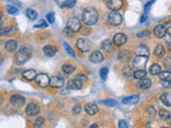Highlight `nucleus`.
Returning <instances> with one entry per match:
<instances>
[{
  "instance_id": "4468645a",
  "label": "nucleus",
  "mask_w": 171,
  "mask_h": 128,
  "mask_svg": "<svg viewBox=\"0 0 171 128\" xmlns=\"http://www.w3.org/2000/svg\"><path fill=\"white\" fill-rule=\"evenodd\" d=\"M18 48V42L15 40H9L4 43V49L9 52H13L16 51Z\"/></svg>"
},
{
  "instance_id": "aec40b11",
  "label": "nucleus",
  "mask_w": 171,
  "mask_h": 128,
  "mask_svg": "<svg viewBox=\"0 0 171 128\" xmlns=\"http://www.w3.org/2000/svg\"><path fill=\"white\" fill-rule=\"evenodd\" d=\"M37 77V72L34 69H27V71L23 72V78L28 81H32Z\"/></svg>"
},
{
  "instance_id": "2eb2a0df",
  "label": "nucleus",
  "mask_w": 171,
  "mask_h": 128,
  "mask_svg": "<svg viewBox=\"0 0 171 128\" xmlns=\"http://www.w3.org/2000/svg\"><path fill=\"white\" fill-rule=\"evenodd\" d=\"M89 60L91 62H93V63H100V62H102L104 60V55H103L101 51L95 50V51H93L92 54L89 55Z\"/></svg>"
},
{
  "instance_id": "2f4dec72",
  "label": "nucleus",
  "mask_w": 171,
  "mask_h": 128,
  "mask_svg": "<svg viewBox=\"0 0 171 128\" xmlns=\"http://www.w3.org/2000/svg\"><path fill=\"white\" fill-rule=\"evenodd\" d=\"M63 47H64V49H65V51H66V54H67V55H71V57H73V58H75V57H76L75 51H74L73 48L71 47V45L67 44L66 42H63Z\"/></svg>"
},
{
  "instance_id": "20e7f679",
  "label": "nucleus",
  "mask_w": 171,
  "mask_h": 128,
  "mask_svg": "<svg viewBox=\"0 0 171 128\" xmlns=\"http://www.w3.org/2000/svg\"><path fill=\"white\" fill-rule=\"evenodd\" d=\"M76 46L81 52H88V51H90L91 48H92V43H91L88 38H80L77 40Z\"/></svg>"
},
{
  "instance_id": "1a4fd4ad",
  "label": "nucleus",
  "mask_w": 171,
  "mask_h": 128,
  "mask_svg": "<svg viewBox=\"0 0 171 128\" xmlns=\"http://www.w3.org/2000/svg\"><path fill=\"white\" fill-rule=\"evenodd\" d=\"M38 113H40V107H38V104L30 103L26 107V114L28 117H34V115H38Z\"/></svg>"
},
{
  "instance_id": "a211bd4d",
  "label": "nucleus",
  "mask_w": 171,
  "mask_h": 128,
  "mask_svg": "<svg viewBox=\"0 0 171 128\" xmlns=\"http://www.w3.org/2000/svg\"><path fill=\"white\" fill-rule=\"evenodd\" d=\"M135 52H136L137 55H140V57H148L149 54H150V50L146 45H139L136 47Z\"/></svg>"
},
{
  "instance_id": "f257e3e1",
  "label": "nucleus",
  "mask_w": 171,
  "mask_h": 128,
  "mask_svg": "<svg viewBox=\"0 0 171 128\" xmlns=\"http://www.w3.org/2000/svg\"><path fill=\"white\" fill-rule=\"evenodd\" d=\"M98 20V13L94 8H87L83 13V21L87 26L95 25Z\"/></svg>"
},
{
  "instance_id": "7c9ffc66",
  "label": "nucleus",
  "mask_w": 171,
  "mask_h": 128,
  "mask_svg": "<svg viewBox=\"0 0 171 128\" xmlns=\"http://www.w3.org/2000/svg\"><path fill=\"white\" fill-rule=\"evenodd\" d=\"M26 15H27V17L29 19H31V20H34V19H37V17H38L37 11L33 10V9H27L26 10Z\"/></svg>"
},
{
  "instance_id": "72a5a7b5",
  "label": "nucleus",
  "mask_w": 171,
  "mask_h": 128,
  "mask_svg": "<svg viewBox=\"0 0 171 128\" xmlns=\"http://www.w3.org/2000/svg\"><path fill=\"white\" fill-rule=\"evenodd\" d=\"M108 68L107 67H103V68H101L100 71V75H101V78L103 79V80H107V77H108Z\"/></svg>"
},
{
  "instance_id": "79ce46f5",
  "label": "nucleus",
  "mask_w": 171,
  "mask_h": 128,
  "mask_svg": "<svg viewBox=\"0 0 171 128\" xmlns=\"http://www.w3.org/2000/svg\"><path fill=\"white\" fill-rule=\"evenodd\" d=\"M81 111V106L79 105V104H77L73 107V113H75V114H78V113H80Z\"/></svg>"
},
{
  "instance_id": "09e8293b",
  "label": "nucleus",
  "mask_w": 171,
  "mask_h": 128,
  "mask_svg": "<svg viewBox=\"0 0 171 128\" xmlns=\"http://www.w3.org/2000/svg\"><path fill=\"white\" fill-rule=\"evenodd\" d=\"M146 17H148V14H143V15H142V17H141V19H140V21H141V23H143V21L146 19Z\"/></svg>"
},
{
  "instance_id": "bb28decb",
  "label": "nucleus",
  "mask_w": 171,
  "mask_h": 128,
  "mask_svg": "<svg viewBox=\"0 0 171 128\" xmlns=\"http://www.w3.org/2000/svg\"><path fill=\"white\" fill-rule=\"evenodd\" d=\"M158 115H160V117L162 120H165V121H167V122H169V121H170L171 114H170V112L168 110L160 109V111H158Z\"/></svg>"
},
{
  "instance_id": "c85d7f7f",
  "label": "nucleus",
  "mask_w": 171,
  "mask_h": 128,
  "mask_svg": "<svg viewBox=\"0 0 171 128\" xmlns=\"http://www.w3.org/2000/svg\"><path fill=\"white\" fill-rule=\"evenodd\" d=\"M160 78L162 79V81H166V82H170L171 80V73L169 71H164L160 73Z\"/></svg>"
},
{
  "instance_id": "ea45409f",
  "label": "nucleus",
  "mask_w": 171,
  "mask_h": 128,
  "mask_svg": "<svg viewBox=\"0 0 171 128\" xmlns=\"http://www.w3.org/2000/svg\"><path fill=\"white\" fill-rule=\"evenodd\" d=\"M63 3H64L63 7H65V8H73L76 4V1L75 0H71V1H64Z\"/></svg>"
},
{
  "instance_id": "a18cd8bd",
  "label": "nucleus",
  "mask_w": 171,
  "mask_h": 128,
  "mask_svg": "<svg viewBox=\"0 0 171 128\" xmlns=\"http://www.w3.org/2000/svg\"><path fill=\"white\" fill-rule=\"evenodd\" d=\"M119 128H128V125L126 124L124 120H121L119 122Z\"/></svg>"
},
{
  "instance_id": "37998d69",
  "label": "nucleus",
  "mask_w": 171,
  "mask_h": 128,
  "mask_svg": "<svg viewBox=\"0 0 171 128\" xmlns=\"http://www.w3.org/2000/svg\"><path fill=\"white\" fill-rule=\"evenodd\" d=\"M148 113L150 117H154V115H155V108H154L153 106H150V107L148 108Z\"/></svg>"
},
{
  "instance_id": "b1692460",
  "label": "nucleus",
  "mask_w": 171,
  "mask_h": 128,
  "mask_svg": "<svg viewBox=\"0 0 171 128\" xmlns=\"http://www.w3.org/2000/svg\"><path fill=\"white\" fill-rule=\"evenodd\" d=\"M133 77L135 79H142V78H146V69H136V71L133 72Z\"/></svg>"
},
{
  "instance_id": "f704fd0d",
  "label": "nucleus",
  "mask_w": 171,
  "mask_h": 128,
  "mask_svg": "<svg viewBox=\"0 0 171 128\" xmlns=\"http://www.w3.org/2000/svg\"><path fill=\"white\" fill-rule=\"evenodd\" d=\"M43 124H44V119H43V117H38V119L34 121V123H33V127L40 128L41 126H43Z\"/></svg>"
},
{
  "instance_id": "e433bc0d",
  "label": "nucleus",
  "mask_w": 171,
  "mask_h": 128,
  "mask_svg": "<svg viewBox=\"0 0 171 128\" xmlns=\"http://www.w3.org/2000/svg\"><path fill=\"white\" fill-rule=\"evenodd\" d=\"M12 28H3L0 29V37H7V35L11 34L12 33Z\"/></svg>"
},
{
  "instance_id": "3c124183",
  "label": "nucleus",
  "mask_w": 171,
  "mask_h": 128,
  "mask_svg": "<svg viewBox=\"0 0 171 128\" xmlns=\"http://www.w3.org/2000/svg\"><path fill=\"white\" fill-rule=\"evenodd\" d=\"M1 19H2V11L0 10V20H1Z\"/></svg>"
},
{
  "instance_id": "c03bdc74",
  "label": "nucleus",
  "mask_w": 171,
  "mask_h": 128,
  "mask_svg": "<svg viewBox=\"0 0 171 128\" xmlns=\"http://www.w3.org/2000/svg\"><path fill=\"white\" fill-rule=\"evenodd\" d=\"M76 79H78L80 82H85V81H87V77L85 76V75H83V74L78 75V76L76 77Z\"/></svg>"
},
{
  "instance_id": "ddd939ff",
  "label": "nucleus",
  "mask_w": 171,
  "mask_h": 128,
  "mask_svg": "<svg viewBox=\"0 0 171 128\" xmlns=\"http://www.w3.org/2000/svg\"><path fill=\"white\" fill-rule=\"evenodd\" d=\"M167 34V27L165 25H157L154 28V35L157 38H163Z\"/></svg>"
},
{
  "instance_id": "6ab92c4d",
  "label": "nucleus",
  "mask_w": 171,
  "mask_h": 128,
  "mask_svg": "<svg viewBox=\"0 0 171 128\" xmlns=\"http://www.w3.org/2000/svg\"><path fill=\"white\" fill-rule=\"evenodd\" d=\"M43 52L46 57L52 58L57 54V47H55L54 45H46L43 48Z\"/></svg>"
},
{
  "instance_id": "0eeeda50",
  "label": "nucleus",
  "mask_w": 171,
  "mask_h": 128,
  "mask_svg": "<svg viewBox=\"0 0 171 128\" xmlns=\"http://www.w3.org/2000/svg\"><path fill=\"white\" fill-rule=\"evenodd\" d=\"M148 61V57H140V55H136L132 61V64L135 68L137 69H144L143 67L146 66V63Z\"/></svg>"
},
{
  "instance_id": "423d86ee",
  "label": "nucleus",
  "mask_w": 171,
  "mask_h": 128,
  "mask_svg": "<svg viewBox=\"0 0 171 128\" xmlns=\"http://www.w3.org/2000/svg\"><path fill=\"white\" fill-rule=\"evenodd\" d=\"M10 101H11V104L14 106V107L16 108H21L25 106L26 104V99L24 96L21 95H18V94H14V95L11 96V98H10Z\"/></svg>"
},
{
  "instance_id": "473e14b6",
  "label": "nucleus",
  "mask_w": 171,
  "mask_h": 128,
  "mask_svg": "<svg viewBox=\"0 0 171 128\" xmlns=\"http://www.w3.org/2000/svg\"><path fill=\"white\" fill-rule=\"evenodd\" d=\"M119 58L120 60H122V61H127V60L131 58V51H126V50H124V51H121L119 52Z\"/></svg>"
},
{
  "instance_id": "de8ad7c7",
  "label": "nucleus",
  "mask_w": 171,
  "mask_h": 128,
  "mask_svg": "<svg viewBox=\"0 0 171 128\" xmlns=\"http://www.w3.org/2000/svg\"><path fill=\"white\" fill-rule=\"evenodd\" d=\"M169 60H170V58H167V59H166V61H165V66L167 67V68H170V64H169Z\"/></svg>"
},
{
  "instance_id": "412c9836",
  "label": "nucleus",
  "mask_w": 171,
  "mask_h": 128,
  "mask_svg": "<svg viewBox=\"0 0 171 128\" xmlns=\"http://www.w3.org/2000/svg\"><path fill=\"white\" fill-rule=\"evenodd\" d=\"M151 84H152V82H151V79L149 78H142L140 79V80L138 81V83H137V86H138L139 89H141V90H146V89H149L151 86Z\"/></svg>"
},
{
  "instance_id": "9d476101",
  "label": "nucleus",
  "mask_w": 171,
  "mask_h": 128,
  "mask_svg": "<svg viewBox=\"0 0 171 128\" xmlns=\"http://www.w3.org/2000/svg\"><path fill=\"white\" fill-rule=\"evenodd\" d=\"M49 86L52 88H62L64 86V79L60 76H54L52 78H49Z\"/></svg>"
},
{
  "instance_id": "39448f33",
  "label": "nucleus",
  "mask_w": 171,
  "mask_h": 128,
  "mask_svg": "<svg viewBox=\"0 0 171 128\" xmlns=\"http://www.w3.org/2000/svg\"><path fill=\"white\" fill-rule=\"evenodd\" d=\"M66 27L70 31H72V32H78L81 29V24L77 17H71L67 20Z\"/></svg>"
},
{
  "instance_id": "a19ab883",
  "label": "nucleus",
  "mask_w": 171,
  "mask_h": 128,
  "mask_svg": "<svg viewBox=\"0 0 171 128\" xmlns=\"http://www.w3.org/2000/svg\"><path fill=\"white\" fill-rule=\"evenodd\" d=\"M46 18H47V20L49 21V23H55V13L54 12H50V13H48L47 14V16H46Z\"/></svg>"
},
{
  "instance_id": "4be33fe9",
  "label": "nucleus",
  "mask_w": 171,
  "mask_h": 128,
  "mask_svg": "<svg viewBox=\"0 0 171 128\" xmlns=\"http://www.w3.org/2000/svg\"><path fill=\"white\" fill-rule=\"evenodd\" d=\"M160 100L166 107H170L171 106V94L169 92L167 93H164L163 95H160Z\"/></svg>"
},
{
  "instance_id": "5701e85b",
  "label": "nucleus",
  "mask_w": 171,
  "mask_h": 128,
  "mask_svg": "<svg viewBox=\"0 0 171 128\" xmlns=\"http://www.w3.org/2000/svg\"><path fill=\"white\" fill-rule=\"evenodd\" d=\"M139 100V96L138 95H132L129 97H126V98H123L122 103L125 104V105H134V104H137Z\"/></svg>"
},
{
  "instance_id": "9b49d317",
  "label": "nucleus",
  "mask_w": 171,
  "mask_h": 128,
  "mask_svg": "<svg viewBox=\"0 0 171 128\" xmlns=\"http://www.w3.org/2000/svg\"><path fill=\"white\" fill-rule=\"evenodd\" d=\"M106 4L111 11H118L123 7L124 1L123 0H109V1H106Z\"/></svg>"
},
{
  "instance_id": "7ed1b4c3",
  "label": "nucleus",
  "mask_w": 171,
  "mask_h": 128,
  "mask_svg": "<svg viewBox=\"0 0 171 128\" xmlns=\"http://www.w3.org/2000/svg\"><path fill=\"white\" fill-rule=\"evenodd\" d=\"M107 21L111 26H120L122 24V16L118 11H110L107 15Z\"/></svg>"
},
{
  "instance_id": "dca6fc26",
  "label": "nucleus",
  "mask_w": 171,
  "mask_h": 128,
  "mask_svg": "<svg viewBox=\"0 0 171 128\" xmlns=\"http://www.w3.org/2000/svg\"><path fill=\"white\" fill-rule=\"evenodd\" d=\"M85 111L89 115H96L98 113V107L93 103H88L85 105Z\"/></svg>"
},
{
  "instance_id": "f03ea898",
  "label": "nucleus",
  "mask_w": 171,
  "mask_h": 128,
  "mask_svg": "<svg viewBox=\"0 0 171 128\" xmlns=\"http://www.w3.org/2000/svg\"><path fill=\"white\" fill-rule=\"evenodd\" d=\"M31 55H32V49H31V47H29V46H24V47H21L20 49L16 52L15 60L18 64L21 65L30 59Z\"/></svg>"
},
{
  "instance_id": "f8f14e48",
  "label": "nucleus",
  "mask_w": 171,
  "mask_h": 128,
  "mask_svg": "<svg viewBox=\"0 0 171 128\" xmlns=\"http://www.w3.org/2000/svg\"><path fill=\"white\" fill-rule=\"evenodd\" d=\"M127 42V37L124 33H115L112 38V43L117 46H122Z\"/></svg>"
},
{
  "instance_id": "c9c22d12",
  "label": "nucleus",
  "mask_w": 171,
  "mask_h": 128,
  "mask_svg": "<svg viewBox=\"0 0 171 128\" xmlns=\"http://www.w3.org/2000/svg\"><path fill=\"white\" fill-rule=\"evenodd\" d=\"M47 23L44 20V19H40L38 23L34 24V27L35 28H47Z\"/></svg>"
},
{
  "instance_id": "49530a36",
  "label": "nucleus",
  "mask_w": 171,
  "mask_h": 128,
  "mask_svg": "<svg viewBox=\"0 0 171 128\" xmlns=\"http://www.w3.org/2000/svg\"><path fill=\"white\" fill-rule=\"evenodd\" d=\"M142 37H149V32H148V31H143V32L137 33V38H142Z\"/></svg>"
},
{
  "instance_id": "393cba45",
  "label": "nucleus",
  "mask_w": 171,
  "mask_h": 128,
  "mask_svg": "<svg viewBox=\"0 0 171 128\" xmlns=\"http://www.w3.org/2000/svg\"><path fill=\"white\" fill-rule=\"evenodd\" d=\"M162 72V66H160L158 63H153L150 67V73L153 75V76H156V75H160V73Z\"/></svg>"
},
{
  "instance_id": "4c0bfd02",
  "label": "nucleus",
  "mask_w": 171,
  "mask_h": 128,
  "mask_svg": "<svg viewBox=\"0 0 171 128\" xmlns=\"http://www.w3.org/2000/svg\"><path fill=\"white\" fill-rule=\"evenodd\" d=\"M7 11H8V13L11 14V15H17L18 14V10L16 8H14V7H12V6L7 7Z\"/></svg>"
},
{
  "instance_id": "6e6552de",
  "label": "nucleus",
  "mask_w": 171,
  "mask_h": 128,
  "mask_svg": "<svg viewBox=\"0 0 171 128\" xmlns=\"http://www.w3.org/2000/svg\"><path fill=\"white\" fill-rule=\"evenodd\" d=\"M34 81L41 88H46L48 84H49V77L46 74H38L35 77Z\"/></svg>"
},
{
  "instance_id": "c756f323",
  "label": "nucleus",
  "mask_w": 171,
  "mask_h": 128,
  "mask_svg": "<svg viewBox=\"0 0 171 128\" xmlns=\"http://www.w3.org/2000/svg\"><path fill=\"white\" fill-rule=\"evenodd\" d=\"M102 48L107 52L112 51V42H111V40H109V38H108V40H105L104 42H103V44H102Z\"/></svg>"
},
{
  "instance_id": "58836bf2",
  "label": "nucleus",
  "mask_w": 171,
  "mask_h": 128,
  "mask_svg": "<svg viewBox=\"0 0 171 128\" xmlns=\"http://www.w3.org/2000/svg\"><path fill=\"white\" fill-rule=\"evenodd\" d=\"M103 105H107V106H117L118 105V101L114 100V99H108V100H104V101H101Z\"/></svg>"
},
{
  "instance_id": "603ef678",
  "label": "nucleus",
  "mask_w": 171,
  "mask_h": 128,
  "mask_svg": "<svg viewBox=\"0 0 171 128\" xmlns=\"http://www.w3.org/2000/svg\"><path fill=\"white\" fill-rule=\"evenodd\" d=\"M162 128H168V127H162Z\"/></svg>"
},
{
  "instance_id": "8fccbe9b",
  "label": "nucleus",
  "mask_w": 171,
  "mask_h": 128,
  "mask_svg": "<svg viewBox=\"0 0 171 128\" xmlns=\"http://www.w3.org/2000/svg\"><path fill=\"white\" fill-rule=\"evenodd\" d=\"M89 128H100V126H98L97 124H92V125H91V126L89 127Z\"/></svg>"
},
{
  "instance_id": "a878e982",
  "label": "nucleus",
  "mask_w": 171,
  "mask_h": 128,
  "mask_svg": "<svg viewBox=\"0 0 171 128\" xmlns=\"http://www.w3.org/2000/svg\"><path fill=\"white\" fill-rule=\"evenodd\" d=\"M62 71H63L66 75H71L75 72V66L72 65L71 63H65V64H63V66H62Z\"/></svg>"
},
{
  "instance_id": "cd10ccee",
  "label": "nucleus",
  "mask_w": 171,
  "mask_h": 128,
  "mask_svg": "<svg viewBox=\"0 0 171 128\" xmlns=\"http://www.w3.org/2000/svg\"><path fill=\"white\" fill-rule=\"evenodd\" d=\"M154 55H156L157 58H163L164 55H165V48L162 44H158L156 46L155 50H154Z\"/></svg>"
},
{
  "instance_id": "f3484780",
  "label": "nucleus",
  "mask_w": 171,
  "mask_h": 128,
  "mask_svg": "<svg viewBox=\"0 0 171 128\" xmlns=\"http://www.w3.org/2000/svg\"><path fill=\"white\" fill-rule=\"evenodd\" d=\"M66 86H67V89H70V90H80V89L83 88V82H80V81L76 78L71 79V80H69Z\"/></svg>"
}]
</instances>
